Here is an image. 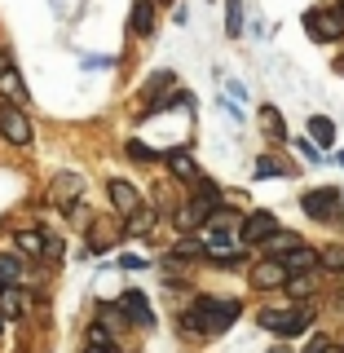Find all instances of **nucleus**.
Here are the masks:
<instances>
[{
    "label": "nucleus",
    "instance_id": "5701e85b",
    "mask_svg": "<svg viewBox=\"0 0 344 353\" xmlns=\"http://www.w3.org/2000/svg\"><path fill=\"white\" fill-rule=\"evenodd\" d=\"M18 248L27 252V256H44V230H27V234H18Z\"/></svg>",
    "mask_w": 344,
    "mask_h": 353
},
{
    "label": "nucleus",
    "instance_id": "c9c22d12",
    "mask_svg": "<svg viewBox=\"0 0 344 353\" xmlns=\"http://www.w3.org/2000/svg\"><path fill=\"white\" fill-rule=\"evenodd\" d=\"M323 353H344V349H340V345H327V349H323Z\"/></svg>",
    "mask_w": 344,
    "mask_h": 353
},
{
    "label": "nucleus",
    "instance_id": "e433bc0d",
    "mask_svg": "<svg viewBox=\"0 0 344 353\" xmlns=\"http://www.w3.org/2000/svg\"><path fill=\"white\" fill-rule=\"evenodd\" d=\"M0 331H5V314H0Z\"/></svg>",
    "mask_w": 344,
    "mask_h": 353
},
{
    "label": "nucleus",
    "instance_id": "39448f33",
    "mask_svg": "<svg viewBox=\"0 0 344 353\" xmlns=\"http://www.w3.org/2000/svg\"><path fill=\"white\" fill-rule=\"evenodd\" d=\"M0 137L9 146H31V119L22 115V106H14V102L0 106Z\"/></svg>",
    "mask_w": 344,
    "mask_h": 353
},
{
    "label": "nucleus",
    "instance_id": "9d476101",
    "mask_svg": "<svg viewBox=\"0 0 344 353\" xmlns=\"http://www.w3.org/2000/svg\"><path fill=\"white\" fill-rule=\"evenodd\" d=\"M168 172L176 176V181H190V185H199L203 181V172H199V163L190 159L185 150H168Z\"/></svg>",
    "mask_w": 344,
    "mask_h": 353
},
{
    "label": "nucleus",
    "instance_id": "a211bd4d",
    "mask_svg": "<svg viewBox=\"0 0 344 353\" xmlns=\"http://www.w3.org/2000/svg\"><path fill=\"white\" fill-rule=\"evenodd\" d=\"M261 124H265V132H270L274 141H287V124H283V115L274 106H261Z\"/></svg>",
    "mask_w": 344,
    "mask_h": 353
},
{
    "label": "nucleus",
    "instance_id": "c756f323",
    "mask_svg": "<svg viewBox=\"0 0 344 353\" xmlns=\"http://www.w3.org/2000/svg\"><path fill=\"white\" fill-rule=\"evenodd\" d=\"M44 256H49V261L62 256V239H58V234H44Z\"/></svg>",
    "mask_w": 344,
    "mask_h": 353
},
{
    "label": "nucleus",
    "instance_id": "4be33fe9",
    "mask_svg": "<svg viewBox=\"0 0 344 353\" xmlns=\"http://www.w3.org/2000/svg\"><path fill=\"white\" fill-rule=\"evenodd\" d=\"M287 292H292L296 301H305V296H314V292H318V279H314V274H292Z\"/></svg>",
    "mask_w": 344,
    "mask_h": 353
},
{
    "label": "nucleus",
    "instance_id": "72a5a7b5",
    "mask_svg": "<svg viewBox=\"0 0 344 353\" xmlns=\"http://www.w3.org/2000/svg\"><path fill=\"white\" fill-rule=\"evenodd\" d=\"M336 75H344V53H340V58H336Z\"/></svg>",
    "mask_w": 344,
    "mask_h": 353
},
{
    "label": "nucleus",
    "instance_id": "f257e3e1",
    "mask_svg": "<svg viewBox=\"0 0 344 353\" xmlns=\"http://www.w3.org/2000/svg\"><path fill=\"white\" fill-rule=\"evenodd\" d=\"M239 318V301H212V296H199L194 309L181 318V331H203V336H216Z\"/></svg>",
    "mask_w": 344,
    "mask_h": 353
},
{
    "label": "nucleus",
    "instance_id": "f704fd0d",
    "mask_svg": "<svg viewBox=\"0 0 344 353\" xmlns=\"http://www.w3.org/2000/svg\"><path fill=\"white\" fill-rule=\"evenodd\" d=\"M9 71V58H5V53H0V75H5Z\"/></svg>",
    "mask_w": 344,
    "mask_h": 353
},
{
    "label": "nucleus",
    "instance_id": "f03ea898",
    "mask_svg": "<svg viewBox=\"0 0 344 353\" xmlns=\"http://www.w3.org/2000/svg\"><path fill=\"white\" fill-rule=\"evenodd\" d=\"M256 323L265 331H274V336H305L309 323H314V314H309L305 305H292V309H261Z\"/></svg>",
    "mask_w": 344,
    "mask_h": 353
},
{
    "label": "nucleus",
    "instance_id": "dca6fc26",
    "mask_svg": "<svg viewBox=\"0 0 344 353\" xmlns=\"http://www.w3.org/2000/svg\"><path fill=\"white\" fill-rule=\"evenodd\" d=\"M309 137H314V146H331V141H336V124H331L327 115H309Z\"/></svg>",
    "mask_w": 344,
    "mask_h": 353
},
{
    "label": "nucleus",
    "instance_id": "473e14b6",
    "mask_svg": "<svg viewBox=\"0 0 344 353\" xmlns=\"http://www.w3.org/2000/svg\"><path fill=\"white\" fill-rule=\"evenodd\" d=\"M84 353H115L110 345H84Z\"/></svg>",
    "mask_w": 344,
    "mask_h": 353
},
{
    "label": "nucleus",
    "instance_id": "1a4fd4ad",
    "mask_svg": "<svg viewBox=\"0 0 344 353\" xmlns=\"http://www.w3.org/2000/svg\"><path fill=\"white\" fill-rule=\"evenodd\" d=\"M119 309L128 314V323H137V327H154V309H150V301L141 292H124L119 296Z\"/></svg>",
    "mask_w": 344,
    "mask_h": 353
},
{
    "label": "nucleus",
    "instance_id": "b1692460",
    "mask_svg": "<svg viewBox=\"0 0 344 353\" xmlns=\"http://www.w3.org/2000/svg\"><path fill=\"white\" fill-rule=\"evenodd\" d=\"M88 248H93V252H106V248H110L106 221H93V225H88Z\"/></svg>",
    "mask_w": 344,
    "mask_h": 353
},
{
    "label": "nucleus",
    "instance_id": "cd10ccee",
    "mask_svg": "<svg viewBox=\"0 0 344 353\" xmlns=\"http://www.w3.org/2000/svg\"><path fill=\"white\" fill-rule=\"evenodd\" d=\"M88 345H110V349H115V340H110V327H106V323H93V327H88Z\"/></svg>",
    "mask_w": 344,
    "mask_h": 353
},
{
    "label": "nucleus",
    "instance_id": "393cba45",
    "mask_svg": "<svg viewBox=\"0 0 344 353\" xmlns=\"http://www.w3.org/2000/svg\"><path fill=\"white\" fill-rule=\"evenodd\" d=\"M128 159L132 163H154V159H159V150L146 146V141H128Z\"/></svg>",
    "mask_w": 344,
    "mask_h": 353
},
{
    "label": "nucleus",
    "instance_id": "aec40b11",
    "mask_svg": "<svg viewBox=\"0 0 344 353\" xmlns=\"http://www.w3.org/2000/svg\"><path fill=\"white\" fill-rule=\"evenodd\" d=\"M265 248H270V256H287V252H296V248H301V239H296V234H287V230H279V234H274L270 243H265Z\"/></svg>",
    "mask_w": 344,
    "mask_h": 353
},
{
    "label": "nucleus",
    "instance_id": "7c9ffc66",
    "mask_svg": "<svg viewBox=\"0 0 344 353\" xmlns=\"http://www.w3.org/2000/svg\"><path fill=\"white\" fill-rule=\"evenodd\" d=\"M296 150H301L309 163H318V146H309V141H296Z\"/></svg>",
    "mask_w": 344,
    "mask_h": 353
},
{
    "label": "nucleus",
    "instance_id": "a878e982",
    "mask_svg": "<svg viewBox=\"0 0 344 353\" xmlns=\"http://www.w3.org/2000/svg\"><path fill=\"white\" fill-rule=\"evenodd\" d=\"M0 279L18 287V279H22V261H18V256H9V252H5V256H0Z\"/></svg>",
    "mask_w": 344,
    "mask_h": 353
},
{
    "label": "nucleus",
    "instance_id": "20e7f679",
    "mask_svg": "<svg viewBox=\"0 0 344 353\" xmlns=\"http://www.w3.org/2000/svg\"><path fill=\"white\" fill-rule=\"evenodd\" d=\"M274 234H279L274 212H247L243 225H239V243H243V248H261V243H270Z\"/></svg>",
    "mask_w": 344,
    "mask_h": 353
},
{
    "label": "nucleus",
    "instance_id": "f8f14e48",
    "mask_svg": "<svg viewBox=\"0 0 344 353\" xmlns=\"http://www.w3.org/2000/svg\"><path fill=\"white\" fill-rule=\"evenodd\" d=\"M283 261H287V270H292V274H314V270H323V256H318L314 248H305V243H301L296 252H287Z\"/></svg>",
    "mask_w": 344,
    "mask_h": 353
},
{
    "label": "nucleus",
    "instance_id": "4468645a",
    "mask_svg": "<svg viewBox=\"0 0 344 353\" xmlns=\"http://www.w3.org/2000/svg\"><path fill=\"white\" fill-rule=\"evenodd\" d=\"M0 93H5V102H14V106H27L31 102V93H27V84H22V75L9 66L5 75H0Z\"/></svg>",
    "mask_w": 344,
    "mask_h": 353
},
{
    "label": "nucleus",
    "instance_id": "9b49d317",
    "mask_svg": "<svg viewBox=\"0 0 344 353\" xmlns=\"http://www.w3.org/2000/svg\"><path fill=\"white\" fill-rule=\"evenodd\" d=\"M128 31L132 36H154V0H132Z\"/></svg>",
    "mask_w": 344,
    "mask_h": 353
},
{
    "label": "nucleus",
    "instance_id": "ddd939ff",
    "mask_svg": "<svg viewBox=\"0 0 344 353\" xmlns=\"http://www.w3.org/2000/svg\"><path fill=\"white\" fill-rule=\"evenodd\" d=\"M71 194H84V176H75V172H62L58 181H53L49 199H53V203H62V208H71Z\"/></svg>",
    "mask_w": 344,
    "mask_h": 353
},
{
    "label": "nucleus",
    "instance_id": "412c9836",
    "mask_svg": "<svg viewBox=\"0 0 344 353\" xmlns=\"http://www.w3.org/2000/svg\"><path fill=\"white\" fill-rule=\"evenodd\" d=\"M225 36H243V0H225Z\"/></svg>",
    "mask_w": 344,
    "mask_h": 353
},
{
    "label": "nucleus",
    "instance_id": "ea45409f",
    "mask_svg": "<svg viewBox=\"0 0 344 353\" xmlns=\"http://www.w3.org/2000/svg\"><path fill=\"white\" fill-rule=\"evenodd\" d=\"M340 5H344V0H340Z\"/></svg>",
    "mask_w": 344,
    "mask_h": 353
},
{
    "label": "nucleus",
    "instance_id": "7ed1b4c3",
    "mask_svg": "<svg viewBox=\"0 0 344 353\" xmlns=\"http://www.w3.org/2000/svg\"><path fill=\"white\" fill-rule=\"evenodd\" d=\"M305 31H309V36H314L318 44L344 40V5H323V9H309V14H305Z\"/></svg>",
    "mask_w": 344,
    "mask_h": 353
},
{
    "label": "nucleus",
    "instance_id": "4c0bfd02",
    "mask_svg": "<svg viewBox=\"0 0 344 353\" xmlns=\"http://www.w3.org/2000/svg\"><path fill=\"white\" fill-rule=\"evenodd\" d=\"M0 287H9V283H5V279H0Z\"/></svg>",
    "mask_w": 344,
    "mask_h": 353
},
{
    "label": "nucleus",
    "instance_id": "423d86ee",
    "mask_svg": "<svg viewBox=\"0 0 344 353\" xmlns=\"http://www.w3.org/2000/svg\"><path fill=\"white\" fill-rule=\"evenodd\" d=\"M292 283V270H287V261L279 256H265L252 265V287H261V292H279V287Z\"/></svg>",
    "mask_w": 344,
    "mask_h": 353
},
{
    "label": "nucleus",
    "instance_id": "0eeeda50",
    "mask_svg": "<svg viewBox=\"0 0 344 353\" xmlns=\"http://www.w3.org/2000/svg\"><path fill=\"white\" fill-rule=\"evenodd\" d=\"M301 208L314 221H331V216H336V208H340V190H309L301 199Z\"/></svg>",
    "mask_w": 344,
    "mask_h": 353
},
{
    "label": "nucleus",
    "instance_id": "2eb2a0df",
    "mask_svg": "<svg viewBox=\"0 0 344 353\" xmlns=\"http://www.w3.org/2000/svg\"><path fill=\"white\" fill-rule=\"evenodd\" d=\"M22 309H27V296H22L14 283L0 287V314H5V318H22Z\"/></svg>",
    "mask_w": 344,
    "mask_h": 353
},
{
    "label": "nucleus",
    "instance_id": "2f4dec72",
    "mask_svg": "<svg viewBox=\"0 0 344 353\" xmlns=\"http://www.w3.org/2000/svg\"><path fill=\"white\" fill-rule=\"evenodd\" d=\"M327 345H331V340H327V336H314V340H309V349H305V353H323Z\"/></svg>",
    "mask_w": 344,
    "mask_h": 353
},
{
    "label": "nucleus",
    "instance_id": "6ab92c4d",
    "mask_svg": "<svg viewBox=\"0 0 344 353\" xmlns=\"http://www.w3.org/2000/svg\"><path fill=\"white\" fill-rule=\"evenodd\" d=\"M318 256H323V270L344 274V243H327V248H318Z\"/></svg>",
    "mask_w": 344,
    "mask_h": 353
},
{
    "label": "nucleus",
    "instance_id": "58836bf2",
    "mask_svg": "<svg viewBox=\"0 0 344 353\" xmlns=\"http://www.w3.org/2000/svg\"><path fill=\"white\" fill-rule=\"evenodd\" d=\"M340 163H344V154H340Z\"/></svg>",
    "mask_w": 344,
    "mask_h": 353
},
{
    "label": "nucleus",
    "instance_id": "c85d7f7f",
    "mask_svg": "<svg viewBox=\"0 0 344 353\" xmlns=\"http://www.w3.org/2000/svg\"><path fill=\"white\" fill-rule=\"evenodd\" d=\"M256 176H283V163L270 159V154H261V159H256Z\"/></svg>",
    "mask_w": 344,
    "mask_h": 353
},
{
    "label": "nucleus",
    "instance_id": "bb28decb",
    "mask_svg": "<svg viewBox=\"0 0 344 353\" xmlns=\"http://www.w3.org/2000/svg\"><path fill=\"white\" fill-rule=\"evenodd\" d=\"M168 84H172V71H154L150 80H146V97L154 102V93H159V88H168Z\"/></svg>",
    "mask_w": 344,
    "mask_h": 353
},
{
    "label": "nucleus",
    "instance_id": "6e6552de",
    "mask_svg": "<svg viewBox=\"0 0 344 353\" xmlns=\"http://www.w3.org/2000/svg\"><path fill=\"white\" fill-rule=\"evenodd\" d=\"M106 194H110V208H115L119 216H132L141 208V194L132 190L128 181H119V176H110V185H106Z\"/></svg>",
    "mask_w": 344,
    "mask_h": 353
},
{
    "label": "nucleus",
    "instance_id": "f3484780",
    "mask_svg": "<svg viewBox=\"0 0 344 353\" xmlns=\"http://www.w3.org/2000/svg\"><path fill=\"white\" fill-rule=\"evenodd\" d=\"M150 230H154V212H146V208H137V212L124 221V234H132V239L150 234Z\"/></svg>",
    "mask_w": 344,
    "mask_h": 353
}]
</instances>
